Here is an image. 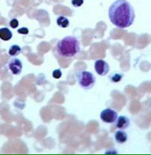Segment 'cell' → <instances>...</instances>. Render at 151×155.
<instances>
[{
	"instance_id": "obj_1",
	"label": "cell",
	"mask_w": 151,
	"mask_h": 155,
	"mask_svg": "<svg viewBox=\"0 0 151 155\" xmlns=\"http://www.w3.org/2000/svg\"><path fill=\"white\" fill-rule=\"evenodd\" d=\"M108 17L115 26L124 29L130 27L134 23L135 13L133 6L127 0H116L109 7Z\"/></svg>"
},
{
	"instance_id": "obj_2",
	"label": "cell",
	"mask_w": 151,
	"mask_h": 155,
	"mask_svg": "<svg viewBox=\"0 0 151 155\" xmlns=\"http://www.w3.org/2000/svg\"><path fill=\"white\" fill-rule=\"evenodd\" d=\"M80 51V41L73 36L65 37L57 44V54L64 58H72L76 56Z\"/></svg>"
},
{
	"instance_id": "obj_3",
	"label": "cell",
	"mask_w": 151,
	"mask_h": 155,
	"mask_svg": "<svg viewBox=\"0 0 151 155\" xmlns=\"http://www.w3.org/2000/svg\"><path fill=\"white\" fill-rule=\"evenodd\" d=\"M77 81L81 88L84 89H90L96 83V78L92 72L88 71H80L76 73Z\"/></svg>"
},
{
	"instance_id": "obj_4",
	"label": "cell",
	"mask_w": 151,
	"mask_h": 155,
	"mask_svg": "<svg viewBox=\"0 0 151 155\" xmlns=\"http://www.w3.org/2000/svg\"><path fill=\"white\" fill-rule=\"evenodd\" d=\"M117 118V113L114 110L111 108H106L100 114V119L104 123L113 124L115 122Z\"/></svg>"
},
{
	"instance_id": "obj_5",
	"label": "cell",
	"mask_w": 151,
	"mask_h": 155,
	"mask_svg": "<svg viewBox=\"0 0 151 155\" xmlns=\"http://www.w3.org/2000/svg\"><path fill=\"white\" fill-rule=\"evenodd\" d=\"M8 69L13 75H19L23 70V64L21 60L16 58H11L8 64Z\"/></svg>"
},
{
	"instance_id": "obj_6",
	"label": "cell",
	"mask_w": 151,
	"mask_h": 155,
	"mask_svg": "<svg viewBox=\"0 0 151 155\" xmlns=\"http://www.w3.org/2000/svg\"><path fill=\"white\" fill-rule=\"evenodd\" d=\"M95 70L98 75L105 76L109 72L110 67L104 60H97L95 63Z\"/></svg>"
},
{
	"instance_id": "obj_7",
	"label": "cell",
	"mask_w": 151,
	"mask_h": 155,
	"mask_svg": "<svg viewBox=\"0 0 151 155\" xmlns=\"http://www.w3.org/2000/svg\"><path fill=\"white\" fill-rule=\"evenodd\" d=\"M115 121V127L120 130H125L130 125V119L125 116L118 117Z\"/></svg>"
},
{
	"instance_id": "obj_8",
	"label": "cell",
	"mask_w": 151,
	"mask_h": 155,
	"mask_svg": "<svg viewBox=\"0 0 151 155\" xmlns=\"http://www.w3.org/2000/svg\"><path fill=\"white\" fill-rule=\"evenodd\" d=\"M127 134L123 130H117L115 133V140L119 144H124L127 141Z\"/></svg>"
},
{
	"instance_id": "obj_9",
	"label": "cell",
	"mask_w": 151,
	"mask_h": 155,
	"mask_svg": "<svg viewBox=\"0 0 151 155\" xmlns=\"http://www.w3.org/2000/svg\"><path fill=\"white\" fill-rule=\"evenodd\" d=\"M13 37V33L7 28H0V39L3 41H9Z\"/></svg>"
},
{
	"instance_id": "obj_10",
	"label": "cell",
	"mask_w": 151,
	"mask_h": 155,
	"mask_svg": "<svg viewBox=\"0 0 151 155\" xmlns=\"http://www.w3.org/2000/svg\"><path fill=\"white\" fill-rule=\"evenodd\" d=\"M57 24L62 28H66L69 26V21L66 17L60 15L57 18Z\"/></svg>"
},
{
	"instance_id": "obj_11",
	"label": "cell",
	"mask_w": 151,
	"mask_h": 155,
	"mask_svg": "<svg viewBox=\"0 0 151 155\" xmlns=\"http://www.w3.org/2000/svg\"><path fill=\"white\" fill-rule=\"evenodd\" d=\"M21 53V48L18 45H16V44L12 45L10 47L9 50H8V55L12 57L18 56Z\"/></svg>"
},
{
	"instance_id": "obj_12",
	"label": "cell",
	"mask_w": 151,
	"mask_h": 155,
	"mask_svg": "<svg viewBox=\"0 0 151 155\" xmlns=\"http://www.w3.org/2000/svg\"><path fill=\"white\" fill-rule=\"evenodd\" d=\"M123 75L120 74V73H113L112 75L110 76V81L113 83H117L119 81H120L123 79Z\"/></svg>"
},
{
	"instance_id": "obj_13",
	"label": "cell",
	"mask_w": 151,
	"mask_h": 155,
	"mask_svg": "<svg viewBox=\"0 0 151 155\" xmlns=\"http://www.w3.org/2000/svg\"><path fill=\"white\" fill-rule=\"evenodd\" d=\"M62 75H63V73H62L61 70H59V69L55 70L53 72V78L56 79H60L61 77H62Z\"/></svg>"
},
{
	"instance_id": "obj_14",
	"label": "cell",
	"mask_w": 151,
	"mask_h": 155,
	"mask_svg": "<svg viewBox=\"0 0 151 155\" xmlns=\"http://www.w3.org/2000/svg\"><path fill=\"white\" fill-rule=\"evenodd\" d=\"M84 0H72V4L74 7H80L83 4Z\"/></svg>"
},
{
	"instance_id": "obj_15",
	"label": "cell",
	"mask_w": 151,
	"mask_h": 155,
	"mask_svg": "<svg viewBox=\"0 0 151 155\" xmlns=\"http://www.w3.org/2000/svg\"><path fill=\"white\" fill-rule=\"evenodd\" d=\"M9 25H10V26L12 28L15 29V28H17L18 27L19 22H18V21L16 18H13V19L11 20V21H10Z\"/></svg>"
},
{
	"instance_id": "obj_16",
	"label": "cell",
	"mask_w": 151,
	"mask_h": 155,
	"mask_svg": "<svg viewBox=\"0 0 151 155\" xmlns=\"http://www.w3.org/2000/svg\"><path fill=\"white\" fill-rule=\"evenodd\" d=\"M18 32L21 35H27L29 33V30L27 28H22L18 30Z\"/></svg>"
}]
</instances>
